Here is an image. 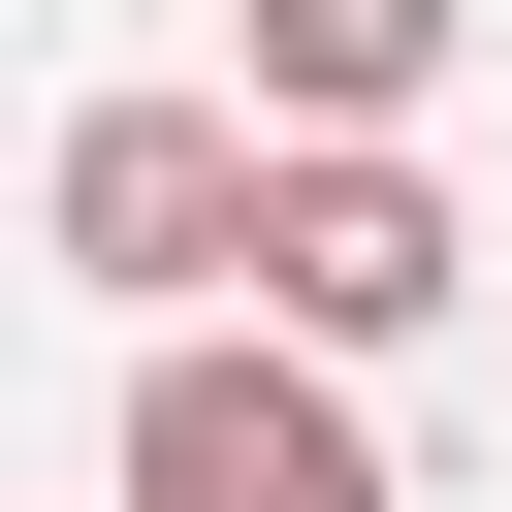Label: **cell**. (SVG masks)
I'll return each mask as SVG.
<instances>
[{
    "label": "cell",
    "instance_id": "cell-1",
    "mask_svg": "<svg viewBox=\"0 0 512 512\" xmlns=\"http://www.w3.org/2000/svg\"><path fill=\"white\" fill-rule=\"evenodd\" d=\"M64 288H224L256 224H288V128L256 96H64Z\"/></svg>",
    "mask_w": 512,
    "mask_h": 512
},
{
    "label": "cell",
    "instance_id": "cell-2",
    "mask_svg": "<svg viewBox=\"0 0 512 512\" xmlns=\"http://www.w3.org/2000/svg\"><path fill=\"white\" fill-rule=\"evenodd\" d=\"M128 512H384V448H352V384H320V352L160 320V352H128Z\"/></svg>",
    "mask_w": 512,
    "mask_h": 512
},
{
    "label": "cell",
    "instance_id": "cell-3",
    "mask_svg": "<svg viewBox=\"0 0 512 512\" xmlns=\"http://www.w3.org/2000/svg\"><path fill=\"white\" fill-rule=\"evenodd\" d=\"M256 320H288V352H416V320H448V192H416V160H288Z\"/></svg>",
    "mask_w": 512,
    "mask_h": 512
},
{
    "label": "cell",
    "instance_id": "cell-4",
    "mask_svg": "<svg viewBox=\"0 0 512 512\" xmlns=\"http://www.w3.org/2000/svg\"><path fill=\"white\" fill-rule=\"evenodd\" d=\"M448 32H480V0H256V128H288V160H416Z\"/></svg>",
    "mask_w": 512,
    "mask_h": 512
}]
</instances>
